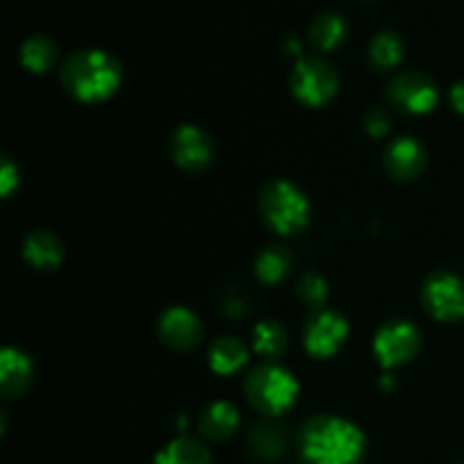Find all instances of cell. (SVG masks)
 Here are the masks:
<instances>
[{
  "instance_id": "cell-1",
  "label": "cell",
  "mask_w": 464,
  "mask_h": 464,
  "mask_svg": "<svg viewBox=\"0 0 464 464\" xmlns=\"http://www.w3.org/2000/svg\"><path fill=\"white\" fill-rule=\"evenodd\" d=\"M365 433L353 421L317 415L302 426L297 447L306 464H358L365 456Z\"/></svg>"
},
{
  "instance_id": "cell-2",
  "label": "cell",
  "mask_w": 464,
  "mask_h": 464,
  "mask_svg": "<svg viewBox=\"0 0 464 464\" xmlns=\"http://www.w3.org/2000/svg\"><path fill=\"white\" fill-rule=\"evenodd\" d=\"M62 84L80 102H104L122 84V66L109 50L84 48L68 54L62 63Z\"/></svg>"
},
{
  "instance_id": "cell-3",
  "label": "cell",
  "mask_w": 464,
  "mask_h": 464,
  "mask_svg": "<svg viewBox=\"0 0 464 464\" xmlns=\"http://www.w3.org/2000/svg\"><path fill=\"white\" fill-rule=\"evenodd\" d=\"M247 401L261 415L279 417L288 412L299 399V383L295 374L276 362H263L249 372L245 381Z\"/></svg>"
},
{
  "instance_id": "cell-4",
  "label": "cell",
  "mask_w": 464,
  "mask_h": 464,
  "mask_svg": "<svg viewBox=\"0 0 464 464\" xmlns=\"http://www.w3.org/2000/svg\"><path fill=\"white\" fill-rule=\"evenodd\" d=\"M261 216L276 234H297L311 220V202L297 184L275 179L261 193Z\"/></svg>"
},
{
  "instance_id": "cell-5",
  "label": "cell",
  "mask_w": 464,
  "mask_h": 464,
  "mask_svg": "<svg viewBox=\"0 0 464 464\" xmlns=\"http://www.w3.org/2000/svg\"><path fill=\"white\" fill-rule=\"evenodd\" d=\"M340 75L334 63L324 57H299L290 71V89L295 98L306 107H324L335 98Z\"/></svg>"
},
{
  "instance_id": "cell-6",
  "label": "cell",
  "mask_w": 464,
  "mask_h": 464,
  "mask_svg": "<svg viewBox=\"0 0 464 464\" xmlns=\"http://www.w3.org/2000/svg\"><path fill=\"white\" fill-rule=\"evenodd\" d=\"M421 349V331L408 320H394L374 335V356L385 370L408 365Z\"/></svg>"
},
{
  "instance_id": "cell-7",
  "label": "cell",
  "mask_w": 464,
  "mask_h": 464,
  "mask_svg": "<svg viewBox=\"0 0 464 464\" xmlns=\"http://www.w3.org/2000/svg\"><path fill=\"white\" fill-rule=\"evenodd\" d=\"M385 95L392 107L406 113H417V116L433 111L440 102V89L435 80L420 71H406L394 75Z\"/></svg>"
},
{
  "instance_id": "cell-8",
  "label": "cell",
  "mask_w": 464,
  "mask_h": 464,
  "mask_svg": "<svg viewBox=\"0 0 464 464\" xmlns=\"http://www.w3.org/2000/svg\"><path fill=\"white\" fill-rule=\"evenodd\" d=\"M349 338V322L335 311H313L304 326V347L313 358H334Z\"/></svg>"
},
{
  "instance_id": "cell-9",
  "label": "cell",
  "mask_w": 464,
  "mask_h": 464,
  "mask_svg": "<svg viewBox=\"0 0 464 464\" xmlns=\"http://www.w3.org/2000/svg\"><path fill=\"white\" fill-rule=\"evenodd\" d=\"M426 313L440 322H456L464 317V281L451 272H433L421 288Z\"/></svg>"
},
{
  "instance_id": "cell-10",
  "label": "cell",
  "mask_w": 464,
  "mask_h": 464,
  "mask_svg": "<svg viewBox=\"0 0 464 464\" xmlns=\"http://www.w3.org/2000/svg\"><path fill=\"white\" fill-rule=\"evenodd\" d=\"M170 157L181 170L190 172H202L207 170L208 166L216 159V145H213V139L198 125H179L170 136Z\"/></svg>"
},
{
  "instance_id": "cell-11",
  "label": "cell",
  "mask_w": 464,
  "mask_h": 464,
  "mask_svg": "<svg viewBox=\"0 0 464 464\" xmlns=\"http://www.w3.org/2000/svg\"><path fill=\"white\" fill-rule=\"evenodd\" d=\"M159 340L166 347L177 349V352H188L195 349L202 340V322L190 308L170 306L159 317Z\"/></svg>"
},
{
  "instance_id": "cell-12",
  "label": "cell",
  "mask_w": 464,
  "mask_h": 464,
  "mask_svg": "<svg viewBox=\"0 0 464 464\" xmlns=\"http://www.w3.org/2000/svg\"><path fill=\"white\" fill-rule=\"evenodd\" d=\"M429 154L415 136H399L385 148L383 166L392 179L412 181L424 172Z\"/></svg>"
},
{
  "instance_id": "cell-13",
  "label": "cell",
  "mask_w": 464,
  "mask_h": 464,
  "mask_svg": "<svg viewBox=\"0 0 464 464\" xmlns=\"http://www.w3.org/2000/svg\"><path fill=\"white\" fill-rule=\"evenodd\" d=\"M34 361L21 349L7 347L0 353V390L5 399L23 397L34 383Z\"/></svg>"
},
{
  "instance_id": "cell-14",
  "label": "cell",
  "mask_w": 464,
  "mask_h": 464,
  "mask_svg": "<svg viewBox=\"0 0 464 464\" xmlns=\"http://www.w3.org/2000/svg\"><path fill=\"white\" fill-rule=\"evenodd\" d=\"M23 256L36 270H57L63 261V245L53 231H32L25 240H23Z\"/></svg>"
},
{
  "instance_id": "cell-15",
  "label": "cell",
  "mask_w": 464,
  "mask_h": 464,
  "mask_svg": "<svg viewBox=\"0 0 464 464\" xmlns=\"http://www.w3.org/2000/svg\"><path fill=\"white\" fill-rule=\"evenodd\" d=\"M349 34V23L347 18L340 12L334 9H326L313 16V21L308 23V41L315 45L322 53H329L335 50Z\"/></svg>"
},
{
  "instance_id": "cell-16",
  "label": "cell",
  "mask_w": 464,
  "mask_h": 464,
  "mask_svg": "<svg viewBox=\"0 0 464 464\" xmlns=\"http://www.w3.org/2000/svg\"><path fill=\"white\" fill-rule=\"evenodd\" d=\"M240 424L238 408L229 401H213L199 415V433L213 442L229 440Z\"/></svg>"
},
{
  "instance_id": "cell-17",
  "label": "cell",
  "mask_w": 464,
  "mask_h": 464,
  "mask_svg": "<svg viewBox=\"0 0 464 464\" xmlns=\"http://www.w3.org/2000/svg\"><path fill=\"white\" fill-rule=\"evenodd\" d=\"M249 361V349L234 335H222L208 347V365L216 374L229 376L243 370Z\"/></svg>"
},
{
  "instance_id": "cell-18",
  "label": "cell",
  "mask_w": 464,
  "mask_h": 464,
  "mask_svg": "<svg viewBox=\"0 0 464 464\" xmlns=\"http://www.w3.org/2000/svg\"><path fill=\"white\" fill-rule=\"evenodd\" d=\"M18 59H21V63L27 71L48 72L57 63L59 48L54 39H50L48 34H32L21 44Z\"/></svg>"
},
{
  "instance_id": "cell-19",
  "label": "cell",
  "mask_w": 464,
  "mask_h": 464,
  "mask_svg": "<svg viewBox=\"0 0 464 464\" xmlns=\"http://www.w3.org/2000/svg\"><path fill=\"white\" fill-rule=\"evenodd\" d=\"M154 464H211V453L204 442L181 435L157 453Z\"/></svg>"
},
{
  "instance_id": "cell-20",
  "label": "cell",
  "mask_w": 464,
  "mask_h": 464,
  "mask_svg": "<svg viewBox=\"0 0 464 464\" xmlns=\"http://www.w3.org/2000/svg\"><path fill=\"white\" fill-rule=\"evenodd\" d=\"M367 57H370L372 66L379 71L399 66V62L403 59V39L394 30H379L372 36Z\"/></svg>"
},
{
  "instance_id": "cell-21",
  "label": "cell",
  "mask_w": 464,
  "mask_h": 464,
  "mask_svg": "<svg viewBox=\"0 0 464 464\" xmlns=\"http://www.w3.org/2000/svg\"><path fill=\"white\" fill-rule=\"evenodd\" d=\"M254 352L261 358H266V362H275L276 358L284 356L285 347H288V334H285L284 326L275 320L258 322L256 329L252 334Z\"/></svg>"
},
{
  "instance_id": "cell-22",
  "label": "cell",
  "mask_w": 464,
  "mask_h": 464,
  "mask_svg": "<svg viewBox=\"0 0 464 464\" xmlns=\"http://www.w3.org/2000/svg\"><path fill=\"white\" fill-rule=\"evenodd\" d=\"M256 276L267 285H276L293 270V256L285 247H267L254 261Z\"/></svg>"
},
{
  "instance_id": "cell-23",
  "label": "cell",
  "mask_w": 464,
  "mask_h": 464,
  "mask_svg": "<svg viewBox=\"0 0 464 464\" xmlns=\"http://www.w3.org/2000/svg\"><path fill=\"white\" fill-rule=\"evenodd\" d=\"M249 449H252L254 456L266 458V460H272V458H279L281 453L285 451V444H288V438H285V429L279 424H258L256 429H252L249 433Z\"/></svg>"
},
{
  "instance_id": "cell-24",
  "label": "cell",
  "mask_w": 464,
  "mask_h": 464,
  "mask_svg": "<svg viewBox=\"0 0 464 464\" xmlns=\"http://www.w3.org/2000/svg\"><path fill=\"white\" fill-rule=\"evenodd\" d=\"M297 295L308 308L322 311L326 306V302H329V284L320 275H315V272H308V275H304L299 279Z\"/></svg>"
},
{
  "instance_id": "cell-25",
  "label": "cell",
  "mask_w": 464,
  "mask_h": 464,
  "mask_svg": "<svg viewBox=\"0 0 464 464\" xmlns=\"http://www.w3.org/2000/svg\"><path fill=\"white\" fill-rule=\"evenodd\" d=\"M390 125H392V121H390L388 111H385L383 107H370V109H367L365 130L370 131L372 136H376V139H383V136L390 131Z\"/></svg>"
},
{
  "instance_id": "cell-26",
  "label": "cell",
  "mask_w": 464,
  "mask_h": 464,
  "mask_svg": "<svg viewBox=\"0 0 464 464\" xmlns=\"http://www.w3.org/2000/svg\"><path fill=\"white\" fill-rule=\"evenodd\" d=\"M18 184H21V170H18V166L14 163V159L5 154L3 163H0V193H3L5 198H9Z\"/></svg>"
},
{
  "instance_id": "cell-27",
  "label": "cell",
  "mask_w": 464,
  "mask_h": 464,
  "mask_svg": "<svg viewBox=\"0 0 464 464\" xmlns=\"http://www.w3.org/2000/svg\"><path fill=\"white\" fill-rule=\"evenodd\" d=\"M222 311H225L229 317H240L245 311H247V304H245L238 295H234V297L225 299V304H222Z\"/></svg>"
},
{
  "instance_id": "cell-28",
  "label": "cell",
  "mask_w": 464,
  "mask_h": 464,
  "mask_svg": "<svg viewBox=\"0 0 464 464\" xmlns=\"http://www.w3.org/2000/svg\"><path fill=\"white\" fill-rule=\"evenodd\" d=\"M449 98H451L453 109H456L458 113H462V116H464V80L458 82V84H453V89H451V93H449Z\"/></svg>"
},
{
  "instance_id": "cell-29",
  "label": "cell",
  "mask_w": 464,
  "mask_h": 464,
  "mask_svg": "<svg viewBox=\"0 0 464 464\" xmlns=\"http://www.w3.org/2000/svg\"><path fill=\"white\" fill-rule=\"evenodd\" d=\"M285 48H288L290 53H293L297 59L304 57V54H302V44H299V41L295 39V36H288V39H285Z\"/></svg>"
}]
</instances>
